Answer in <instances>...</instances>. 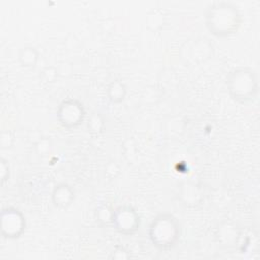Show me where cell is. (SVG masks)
<instances>
[{
  "label": "cell",
  "mask_w": 260,
  "mask_h": 260,
  "mask_svg": "<svg viewBox=\"0 0 260 260\" xmlns=\"http://www.w3.org/2000/svg\"><path fill=\"white\" fill-rule=\"evenodd\" d=\"M205 26L215 37L224 38L238 31L241 25V14L236 5L228 1H214L204 13Z\"/></svg>",
  "instance_id": "6da1fadb"
},
{
  "label": "cell",
  "mask_w": 260,
  "mask_h": 260,
  "mask_svg": "<svg viewBox=\"0 0 260 260\" xmlns=\"http://www.w3.org/2000/svg\"><path fill=\"white\" fill-rule=\"evenodd\" d=\"M258 87L257 75L249 67H237L226 77L229 95L240 104L254 100L258 93Z\"/></svg>",
  "instance_id": "7a4b0ae2"
},
{
  "label": "cell",
  "mask_w": 260,
  "mask_h": 260,
  "mask_svg": "<svg viewBox=\"0 0 260 260\" xmlns=\"http://www.w3.org/2000/svg\"><path fill=\"white\" fill-rule=\"evenodd\" d=\"M148 237L152 245L162 251L172 249L181 237L179 220L170 213H161L152 219L148 228Z\"/></svg>",
  "instance_id": "3957f363"
},
{
  "label": "cell",
  "mask_w": 260,
  "mask_h": 260,
  "mask_svg": "<svg viewBox=\"0 0 260 260\" xmlns=\"http://www.w3.org/2000/svg\"><path fill=\"white\" fill-rule=\"evenodd\" d=\"M57 119L60 125L68 130L80 126L85 119L83 104L73 98L63 100L57 109Z\"/></svg>",
  "instance_id": "277c9868"
},
{
  "label": "cell",
  "mask_w": 260,
  "mask_h": 260,
  "mask_svg": "<svg viewBox=\"0 0 260 260\" xmlns=\"http://www.w3.org/2000/svg\"><path fill=\"white\" fill-rule=\"evenodd\" d=\"M111 224L119 234L132 236L140 228V216L132 206L119 205L113 209Z\"/></svg>",
  "instance_id": "5b68a950"
},
{
  "label": "cell",
  "mask_w": 260,
  "mask_h": 260,
  "mask_svg": "<svg viewBox=\"0 0 260 260\" xmlns=\"http://www.w3.org/2000/svg\"><path fill=\"white\" fill-rule=\"evenodd\" d=\"M26 221L23 213L15 207H4L1 211V234L3 238L15 240L24 233Z\"/></svg>",
  "instance_id": "8992f818"
},
{
  "label": "cell",
  "mask_w": 260,
  "mask_h": 260,
  "mask_svg": "<svg viewBox=\"0 0 260 260\" xmlns=\"http://www.w3.org/2000/svg\"><path fill=\"white\" fill-rule=\"evenodd\" d=\"M240 238L239 228L230 221H222L215 231V239L218 245L224 248L234 247Z\"/></svg>",
  "instance_id": "52a82bcc"
},
{
  "label": "cell",
  "mask_w": 260,
  "mask_h": 260,
  "mask_svg": "<svg viewBox=\"0 0 260 260\" xmlns=\"http://www.w3.org/2000/svg\"><path fill=\"white\" fill-rule=\"evenodd\" d=\"M74 190L67 183L57 184L51 194L52 202L55 207L59 209H66L74 200Z\"/></svg>",
  "instance_id": "ba28073f"
},
{
  "label": "cell",
  "mask_w": 260,
  "mask_h": 260,
  "mask_svg": "<svg viewBox=\"0 0 260 260\" xmlns=\"http://www.w3.org/2000/svg\"><path fill=\"white\" fill-rule=\"evenodd\" d=\"M106 94L109 101L113 104H118L124 101L127 94V88L125 84L120 80H113L109 83L106 89Z\"/></svg>",
  "instance_id": "9c48e42d"
},
{
  "label": "cell",
  "mask_w": 260,
  "mask_h": 260,
  "mask_svg": "<svg viewBox=\"0 0 260 260\" xmlns=\"http://www.w3.org/2000/svg\"><path fill=\"white\" fill-rule=\"evenodd\" d=\"M39 60V52L32 46H24L18 52V61L22 67L32 68Z\"/></svg>",
  "instance_id": "30bf717a"
},
{
  "label": "cell",
  "mask_w": 260,
  "mask_h": 260,
  "mask_svg": "<svg viewBox=\"0 0 260 260\" xmlns=\"http://www.w3.org/2000/svg\"><path fill=\"white\" fill-rule=\"evenodd\" d=\"M112 215H113V209L110 208L108 205H101L96 208L95 211V218L96 221L103 225H108L112 223Z\"/></svg>",
  "instance_id": "8fae6325"
},
{
  "label": "cell",
  "mask_w": 260,
  "mask_h": 260,
  "mask_svg": "<svg viewBox=\"0 0 260 260\" xmlns=\"http://www.w3.org/2000/svg\"><path fill=\"white\" fill-rule=\"evenodd\" d=\"M104 127H105V121H104L103 117L99 113H93L89 117V120L87 122L88 131H90L91 133H94V134H99L103 131Z\"/></svg>",
  "instance_id": "7c38bea8"
},
{
  "label": "cell",
  "mask_w": 260,
  "mask_h": 260,
  "mask_svg": "<svg viewBox=\"0 0 260 260\" xmlns=\"http://www.w3.org/2000/svg\"><path fill=\"white\" fill-rule=\"evenodd\" d=\"M13 134L9 130H4L0 133V146L2 149H8L13 144Z\"/></svg>",
  "instance_id": "4fadbf2b"
},
{
  "label": "cell",
  "mask_w": 260,
  "mask_h": 260,
  "mask_svg": "<svg viewBox=\"0 0 260 260\" xmlns=\"http://www.w3.org/2000/svg\"><path fill=\"white\" fill-rule=\"evenodd\" d=\"M9 173H10V168L9 164L5 158L0 159V176H1V182L2 184L5 183L8 178H9Z\"/></svg>",
  "instance_id": "5bb4252c"
},
{
  "label": "cell",
  "mask_w": 260,
  "mask_h": 260,
  "mask_svg": "<svg viewBox=\"0 0 260 260\" xmlns=\"http://www.w3.org/2000/svg\"><path fill=\"white\" fill-rule=\"evenodd\" d=\"M110 259H128L130 258V254L123 247H116L114 251L111 253Z\"/></svg>",
  "instance_id": "9a60e30c"
}]
</instances>
